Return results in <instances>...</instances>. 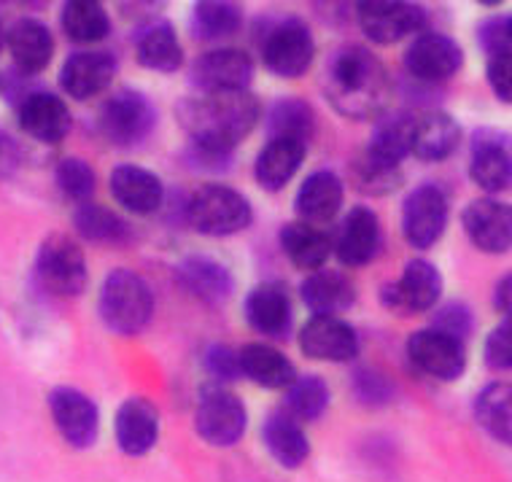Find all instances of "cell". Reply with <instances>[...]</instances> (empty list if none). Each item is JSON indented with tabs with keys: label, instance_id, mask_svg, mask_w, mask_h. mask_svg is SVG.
<instances>
[{
	"label": "cell",
	"instance_id": "obj_8",
	"mask_svg": "<svg viewBox=\"0 0 512 482\" xmlns=\"http://www.w3.org/2000/svg\"><path fill=\"white\" fill-rule=\"evenodd\" d=\"M195 429L203 442L216 447H232L246 434V407L230 388L205 386L195 410Z\"/></svg>",
	"mask_w": 512,
	"mask_h": 482
},
{
	"label": "cell",
	"instance_id": "obj_16",
	"mask_svg": "<svg viewBox=\"0 0 512 482\" xmlns=\"http://www.w3.org/2000/svg\"><path fill=\"white\" fill-rule=\"evenodd\" d=\"M464 62L461 46L445 33H418L405 52V68L413 79L437 84L456 76Z\"/></svg>",
	"mask_w": 512,
	"mask_h": 482
},
{
	"label": "cell",
	"instance_id": "obj_26",
	"mask_svg": "<svg viewBox=\"0 0 512 482\" xmlns=\"http://www.w3.org/2000/svg\"><path fill=\"white\" fill-rule=\"evenodd\" d=\"M343 181L332 173V170H316L302 181L297 200H294V211L305 224H327L340 213L343 208Z\"/></svg>",
	"mask_w": 512,
	"mask_h": 482
},
{
	"label": "cell",
	"instance_id": "obj_39",
	"mask_svg": "<svg viewBox=\"0 0 512 482\" xmlns=\"http://www.w3.org/2000/svg\"><path fill=\"white\" fill-rule=\"evenodd\" d=\"M267 130L270 138H292L308 146L316 132V114L300 97H281L267 111Z\"/></svg>",
	"mask_w": 512,
	"mask_h": 482
},
{
	"label": "cell",
	"instance_id": "obj_14",
	"mask_svg": "<svg viewBox=\"0 0 512 482\" xmlns=\"http://www.w3.org/2000/svg\"><path fill=\"white\" fill-rule=\"evenodd\" d=\"M49 412L62 439L76 450H87L95 445L100 429V412L87 394L76 388L60 386L49 394Z\"/></svg>",
	"mask_w": 512,
	"mask_h": 482
},
{
	"label": "cell",
	"instance_id": "obj_40",
	"mask_svg": "<svg viewBox=\"0 0 512 482\" xmlns=\"http://www.w3.org/2000/svg\"><path fill=\"white\" fill-rule=\"evenodd\" d=\"M243 25V11L235 3L205 0L192 11V33L197 41H221L235 36Z\"/></svg>",
	"mask_w": 512,
	"mask_h": 482
},
{
	"label": "cell",
	"instance_id": "obj_53",
	"mask_svg": "<svg viewBox=\"0 0 512 482\" xmlns=\"http://www.w3.org/2000/svg\"><path fill=\"white\" fill-rule=\"evenodd\" d=\"M507 27H510V41H512V17L507 19Z\"/></svg>",
	"mask_w": 512,
	"mask_h": 482
},
{
	"label": "cell",
	"instance_id": "obj_19",
	"mask_svg": "<svg viewBox=\"0 0 512 482\" xmlns=\"http://www.w3.org/2000/svg\"><path fill=\"white\" fill-rule=\"evenodd\" d=\"M380 221L370 208H354L345 213V219L337 227V235L332 240V254L340 259L345 267H364L380 254Z\"/></svg>",
	"mask_w": 512,
	"mask_h": 482
},
{
	"label": "cell",
	"instance_id": "obj_45",
	"mask_svg": "<svg viewBox=\"0 0 512 482\" xmlns=\"http://www.w3.org/2000/svg\"><path fill=\"white\" fill-rule=\"evenodd\" d=\"M432 329L448 334L453 340L464 342L469 337V332H472V313L464 305H459V302H451V305L437 310Z\"/></svg>",
	"mask_w": 512,
	"mask_h": 482
},
{
	"label": "cell",
	"instance_id": "obj_23",
	"mask_svg": "<svg viewBox=\"0 0 512 482\" xmlns=\"http://www.w3.org/2000/svg\"><path fill=\"white\" fill-rule=\"evenodd\" d=\"M248 326L267 340H283L292 329V299L281 283H262L246 297Z\"/></svg>",
	"mask_w": 512,
	"mask_h": 482
},
{
	"label": "cell",
	"instance_id": "obj_43",
	"mask_svg": "<svg viewBox=\"0 0 512 482\" xmlns=\"http://www.w3.org/2000/svg\"><path fill=\"white\" fill-rule=\"evenodd\" d=\"M351 173H354V184L359 186L364 194H375V197L394 192V189L402 184L399 167L383 165L378 159H372L370 154H364V157L351 167Z\"/></svg>",
	"mask_w": 512,
	"mask_h": 482
},
{
	"label": "cell",
	"instance_id": "obj_51",
	"mask_svg": "<svg viewBox=\"0 0 512 482\" xmlns=\"http://www.w3.org/2000/svg\"><path fill=\"white\" fill-rule=\"evenodd\" d=\"M494 302L499 307V313L504 316V321H512V272L510 275H504L499 286H496Z\"/></svg>",
	"mask_w": 512,
	"mask_h": 482
},
{
	"label": "cell",
	"instance_id": "obj_18",
	"mask_svg": "<svg viewBox=\"0 0 512 482\" xmlns=\"http://www.w3.org/2000/svg\"><path fill=\"white\" fill-rule=\"evenodd\" d=\"M300 348L316 361H354L359 356V334L337 316H313L300 329Z\"/></svg>",
	"mask_w": 512,
	"mask_h": 482
},
{
	"label": "cell",
	"instance_id": "obj_44",
	"mask_svg": "<svg viewBox=\"0 0 512 482\" xmlns=\"http://www.w3.org/2000/svg\"><path fill=\"white\" fill-rule=\"evenodd\" d=\"M483 359L496 372H512V321H502L488 334Z\"/></svg>",
	"mask_w": 512,
	"mask_h": 482
},
{
	"label": "cell",
	"instance_id": "obj_36",
	"mask_svg": "<svg viewBox=\"0 0 512 482\" xmlns=\"http://www.w3.org/2000/svg\"><path fill=\"white\" fill-rule=\"evenodd\" d=\"M73 227L79 237L98 246H122L130 240V224L106 205H92V202L79 205L73 216Z\"/></svg>",
	"mask_w": 512,
	"mask_h": 482
},
{
	"label": "cell",
	"instance_id": "obj_48",
	"mask_svg": "<svg viewBox=\"0 0 512 482\" xmlns=\"http://www.w3.org/2000/svg\"><path fill=\"white\" fill-rule=\"evenodd\" d=\"M488 84L502 103L512 106V52L494 54L488 60Z\"/></svg>",
	"mask_w": 512,
	"mask_h": 482
},
{
	"label": "cell",
	"instance_id": "obj_2",
	"mask_svg": "<svg viewBox=\"0 0 512 482\" xmlns=\"http://www.w3.org/2000/svg\"><path fill=\"white\" fill-rule=\"evenodd\" d=\"M329 103L348 119H370L389 100V76L370 49L343 46L332 54L324 76Z\"/></svg>",
	"mask_w": 512,
	"mask_h": 482
},
{
	"label": "cell",
	"instance_id": "obj_20",
	"mask_svg": "<svg viewBox=\"0 0 512 482\" xmlns=\"http://www.w3.org/2000/svg\"><path fill=\"white\" fill-rule=\"evenodd\" d=\"M19 127L41 143H60L71 132V111L52 92H27L19 100Z\"/></svg>",
	"mask_w": 512,
	"mask_h": 482
},
{
	"label": "cell",
	"instance_id": "obj_33",
	"mask_svg": "<svg viewBox=\"0 0 512 482\" xmlns=\"http://www.w3.org/2000/svg\"><path fill=\"white\" fill-rule=\"evenodd\" d=\"M138 65L157 73H176L184 68V46L178 41L176 27L170 22H154L143 27L141 38L135 44Z\"/></svg>",
	"mask_w": 512,
	"mask_h": 482
},
{
	"label": "cell",
	"instance_id": "obj_9",
	"mask_svg": "<svg viewBox=\"0 0 512 482\" xmlns=\"http://www.w3.org/2000/svg\"><path fill=\"white\" fill-rule=\"evenodd\" d=\"M469 178L488 194L512 186V138L496 127H480L469 146Z\"/></svg>",
	"mask_w": 512,
	"mask_h": 482
},
{
	"label": "cell",
	"instance_id": "obj_22",
	"mask_svg": "<svg viewBox=\"0 0 512 482\" xmlns=\"http://www.w3.org/2000/svg\"><path fill=\"white\" fill-rule=\"evenodd\" d=\"M116 62L106 52H76L71 54L60 71V87L73 100H92L100 92H106L108 84L114 81Z\"/></svg>",
	"mask_w": 512,
	"mask_h": 482
},
{
	"label": "cell",
	"instance_id": "obj_31",
	"mask_svg": "<svg viewBox=\"0 0 512 482\" xmlns=\"http://www.w3.org/2000/svg\"><path fill=\"white\" fill-rule=\"evenodd\" d=\"M302 302L308 305L313 316H337L354 305L356 289L354 283L345 278L343 272L318 270L310 272L308 281L302 283Z\"/></svg>",
	"mask_w": 512,
	"mask_h": 482
},
{
	"label": "cell",
	"instance_id": "obj_21",
	"mask_svg": "<svg viewBox=\"0 0 512 482\" xmlns=\"http://www.w3.org/2000/svg\"><path fill=\"white\" fill-rule=\"evenodd\" d=\"M116 445L124 456H146L151 447L157 445L159 437V412L157 407L143 399V396H133L116 410L114 421Z\"/></svg>",
	"mask_w": 512,
	"mask_h": 482
},
{
	"label": "cell",
	"instance_id": "obj_49",
	"mask_svg": "<svg viewBox=\"0 0 512 482\" xmlns=\"http://www.w3.org/2000/svg\"><path fill=\"white\" fill-rule=\"evenodd\" d=\"M480 41H483V46H486V52L491 54V57L502 52H512L507 19H494V22L483 25V30H480Z\"/></svg>",
	"mask_w": 512,
	"mask_h": 482
},
{
	"label": "cell",
	"instance_id": "obj_4",
	"mask_svg": "<svg viewBox=\"0 0 512 482\" xmlns=\"http://www.w3.org/2000/svg\"><path fill=\"white\" fill-rule=\"evenodd\" d=\"M251 219V202L232 186L205 184L186 202V221L205 237L238 235Z\"/></svg>",
	"mask_w": 512,
	"mask_h": 482
},
{
	"label": "cell",
	"instance_id": "obj_50",
	"mask_svg": "<svg viewBox=\"0 0 512 482\" xmlns=\"http://www.w3.org/2000/svg\"><path fill=\"white\" fill-rule=\"evenodd\" d=\"M19 167V146L9 132L0 127V178L11 176Z\"/></svg>",
	"mask_w": 512,
	"mask_h": 482
},
{
	"label": "cell",
	"instance_id": "obj_10",
	"mask_svg": "<svg viewBox=\"0 0 512 482\" xmlns=\"http://www.w3.org/2000/svg\"><path fill=\"white\" fill-rule=\"evenodd\" d=\"M356 19L370 41L391 46L407 36L424 33L426 11L415 3H399V0H367L359 3Z\"/></svg>",
	"mask_w": 512,
	"mask_h": 482
},
{
	"label": "cell",
	"instance_id": "obj_1",
	"mask_svg": "<svg viewBox=\"0 0 512 482\" xmlns=\"http://www.w3.org/2000/svg\"><path fill=\"white\" fill-rule=\"evenodd\" d=\"M189 141L235 151L248 132L262 119V103L248 89L243 92H197L176 108Z\"/></svg>",
	"mask_w": 512,
	"mask_h": 482
},
{
	"label": "cell",
	"instance_id": "obj_15",
	"mask_svg": "<svg viewBox=\"0 0 512 482\" xmlns=\"http://www.w3.org/2000/svg\"><path fill=\"white\" fill-rule=\"evenodd\" d=\"M407 356L415 367L421 369L424 375L434 377V380H459L467 369V351L464 342L453 340L448 334L437 332V329H421L407 340Z\"/></svg>",
	"mask_w": 512,
	"mask_h": 482
},
{
	"label": "cell",
	"instance_id": "obj_52",
	"mask_svg": "<svg viewBox=\"0 0 512 482\" xmlns=\"http://www.w3.org/2000/svg\"><path fill=\"white\" fill-rule=\"evenodd\" d=\"M3 44H6V36H3V27H0V52H3ZM6 87V81H3V73H0V92Z\"/></svg>",
	"mask_w": 512,
	"mask_h": 482
},
{
	"label": "cell",
	"instance_id": "obj_11",
	"mask_svg": "<svg viewBox=\"0 0 512 482\" xmlns=\"http://www.w3.org/2000/svg\"><path fill=\"white\" fill-rule=\"evenodd\" d=\"M442 297L440 270L426 259H413L399 275V281L389 283L380 291V302L399 316H418L432 310Z\"/></svg>",
	"mask_w": 512,
	"mask_h": 482
},
{
	"label": "cell",
	"instance_id": "obj_17",
	"mask_svg": "<svg viewBox=\"0 0 512 482\" xmlns=\"http://www.w3.org/2000/svg\"><path fill=\"white\" fill-rule=\"evenodd\" d=\"M464 232L472 246L483 254H504L512 248V205L510 202L480 197L469 202L461 216Z\"/></svg>",
	"mask_w": 512,
	"mask_h": 482
},
{
	"label": "cell",
	"instance_id": "obj_25",
	"mask_svg": "<svg viewBox=\"0 0 512 482\" xmlns=\"http://www.w3.org/2000/svg\"><path fill=\"white\" fill-rule=\"evenodd\" d=\"M461 127L451 114L440 108L424 111L413 116V141H410V154H415L424 162H442L453 151L459 149Z\"/></svg>",
	"mask_w": 512,
	"mask_h": 482
},
{
	"label": "cell",
	"instance_id": "obj_28",
	"mask_svg": "<svg viewBox=\"0 0 512 482\" xmlns=\"http://www.w3.org/2000/svg\"><path fill=\"white\" fill-rule=\"evenodd\" d=\"M178 278L184 283V289H189L200 302L213 307L224 305L235 289L232 272L221 262L203 254L186 256L184 262L178 264Z\"/></svg>",
	"mask_w": 512,
	"mask_h": 482
},
{
	"label": "cell",
	"instance_id": "obj_7",
	"mask_svg": "<svg viewBox=\"0 0 512 482\" xmlns=\"http://www.w3.org/2000/svg\"><path fill=\"white\" fill-rule=\"evenodd\" d=\"M262 60L283 79H300L316 60V41L305 22L294 17L278 19L262 38Z\"/></svg>",
	"mask_w": 512,
	"mask_h": 482
},
{
	"label": "cell",
	"instance_id": "obj_34",
	"mask_svg": "<svg viewBox=\"0 0 512 482\" xmlns=\"http://www.w3.org/2000/svg\"><path fill=\"white\" fill-rule=\"evenodd\" d=\"M281 248L297 270L318 272L332 256V240L313 224L292 221L281 229Z\"/></svg>",
	"mask_w": 512,
	"mask_h": 482
},
{
	"label": "cell",
	"instance_id": "obj_6",
	"mask_svg": "<svg viewBox=\"0 0 512 482\" xmlns=\"http://www.w3.org/2000/svg\"><path fill=\"white\" fill-rule=\"evenodd\" d=\"M98 124L108 143L119 149H135L151 138L157 127V114L149 97L135 89H122L103 103Z\"/></svg>",
	"mask_w": 512,
	"mask_h": 482
},
{
	"label": "cell",
	"instance_id": "obj_38",
	"mask_svg": "<svg viewBox=\"0 0 512 482\" xmlns=\"http://www.w3.org/2000/svg\"><path fill=\"white\" fill-rule=\"evenodd\" d=\"M477 423L494 439L512 445V383H491L475 399Z\"/></svg>",
	"mask_w": 512,
	"mask_h": 482
},
{
	"label": "cell",
	"instance_id": "obj_13",
	"mask_svg": "<svg viewBox=\"0 0 512 482\" xmlns=\"http://www.w3.org/2000/svg\"><path fill=\"white\" fill-rule=\"evenodd\" d=\"M254 79V62L240 49H211L189 65L197 92H243Z\"/></svg>",
	"mask_w": 512,
	"mask_h": 482
},
{
	"label": "cell",
	"instance_id": "obj_42",
	"mask_svg": "<svg viewBox=\"0 0 512 482\" xmlns=\"http://www.w3.org/2000/svg\"><path fill=\"white\" fill-rule=\"evenodd\" d=\"M54 181L60 186V192L68 197V200H76L79 205L95 194V186H98V178H95V170L89 165L87 159L79 157H65L57 165V173H54Z\"/></svg>",
	"mask_w": 512,
	"mask_h": 482
},
{
	"label": "cell",
	"instance_id": "obj_24",
	"mask_svg": "<svg viewBox=\"0 0 512 482\" xmlns=\"http://www.w3.org/2000/svg\"><path fill=\"white\" fill-rule=\"evenodd\" d=\"M111 194L124 211L151 216L165 200V186L141 165H116L111 173Z\"/></svg>",
	"mask_w": 512,
	"mask_h": 482
},
{
	"label": "cell",
	"instance_id": "obj_41",
	"mask_svg": "<svg viewBox=\"0 0 512 482\" xmlns=\"http://www.w3.org/2000/svg\"><path fill=\"white\" fill-rule=\"evenodd\" d=\"M329 407L327 383L316 375L297 377L292 386L286 388L283 410L292 415L294 421H318Z\"/></svg>",
	"mask_w": 512,
	"mask_h": 482
},
{
	"label": "cell",
	"instance_id": "obj_32",
	"mask_svg": "<svg viewBox=\"0 0 512 482\" xmlns=\"http://www.w3.org/2000/svg\"><path fill=\"white\" fill-rule=\"evenodd\" d=\"M262 439H265L267 453L286 469H297L308 461V437H305L300 421H294L286 410H275L273 415H267L265 426H262Z\"/></svg>",
	"mask_w": 512,
	"mask_h": 482
},
{
	"label": "cell",
	"instance_id": "obj_12",
	"mask_svg": "<svg viewBox=\"0 0 512 482\" xmlns=\"http://www.w3.org/2000/svg\"><path fill=\"white\" fill-rule=\"evenodd\" d=\"M448 227V197L440 186L421 184L405 197L402 205V232L418 251L432 248Z\"/></svg>",
	"mask_w": 512,
	"mask_h": 482
},
{
	"label": "cell",
	"instance_id": "obj_3",
	"mask_svg": "<svg viewBox=\"0 0 512 482\" xmlns=\"http://www.w3.org/2000/svg\"><path fill=\"white\" fill-rule=\"evenodd\" d=\"M98 310L111 332L133 337L141 334L154 316V294L138 272L114 270L103 281Z\"/></svg>",
	"mask_w": 512,
	"mask_h": 482
},
{
	"label": "cell",
	"instance_id": "obj_37",
	"mask_svg": "<svg viewBox=\"0 0 512 482\" xmlns=\"http://www.w3.org/2000/svg\"><path fill=\"white\" fill-rule=\"evenodd\" d=\"M62 30L76 44H98L111 33V17L98 0H71L62 6Z\"/></svg>",
	"mask_w": 512,
	"mask_h": 482
},
{
	"label": "cell",
	"instance_id": "obj_5",
	"mask_svg": "<svg viewBox=\"0 0 512 482\" xmlns=\"http://www.w3.org/2000/svg\"><path fill=\"white\" fill-rule=\"evenodd\" d=\"M36 278L54 297H79L87 289L89 267L79 243L68 235H49L38 248Z\"/></svg>",
	"mask_w": 512,
	"mask_h": 482
},
{
	"label": "cell",
	"instance_id": "obj_29",
	"mask_svg": "<svg viewBox=\"0 0 512 482\" xmlns=\"http://www.w3.org/2000/svg\"><path fill=\"white\" fill-rule=\"evenodd\" d=\"M238 359L240 375H246L248 380H254L256 386L267 391H286L297 380L289 356L267 342H251L238 353Z\"/></svg>",
	"mask_w": 512,
	"mask_h": 482
},
{
	"label": "cell",
	"instance_id": "obj_30",
	"mask_svg": "<svg viewBox=\"0 0 512 482\" xmlns=\"http://www.w3.org/2000/svg\"><path fill=\"white\" fill-rule=\"evenodd\" d=\"M305 151L308 146L292 138H270L267 146L259 151L254 165L256 184L265 192H281L283 186L289 184L297 170L305 162Z\"/></svg>",
	"mask_w": 512,
	"mask_h": 482
},
{
	"label": "cell",
	"instance_id": "obj_27",
	"mask_svg": "<svg viewBox=\"0 0 512 482\" xmlns=\"http://www.w3.org/2000/svg\"><path fill=\"white\" fill-rule=\"evenodd\" d=\"M6 46L19 73L36 76L52 62L54 38L52 30L38 19H19L6 33Z\"/></svg>",
	"mask_w": 512,
	"mask_h": 482
},
{
	"label": "cell",
	"instance_id": "obj_46",
	"mask_svg": "<svg viewBox=\"0 0 512 482\" xmlns=\"http://www.w3.org/2000/svg\"><path fill=\"white\" fill-rule=\"evenodd\" d=\"M205 369L211 372L219 383H230L240 377V359L238 353L227 345H211L205 353Z\"/></svg>",
	"mask_w": 512,
	"mask_h": 482
},
{
	"label": "cell",
	"instance_id": "obj_35",
	"mask_svg": "<svg viewBox=\"0 0 512 482\" xmlns=\"http://www.w3.org/2000/svg\"><path fill=\"white\" fill-rule=\"evenodd\" d=\"M410 141H413V116L410 114H386L380 116L375 130H372L370 146L364 154L378 159L383 165L399 167L402 159L410 154Z\"/></svg>",
	"mask_w": 512,
	"mask_h": 482
},
{
	"label": "cell",
	"instance_id": "obj_47",
	"mask_svg": "<svg viewBox=\"0 0 512 482\" xmlns=\"http://www.w3.org/2000/svg\"><path fill=\"white\" fill-rule=\"evenodd\" d=\"M354 391L364 404H386L391 399V383L372 369L356 372Z\"/></svg>",
	"mask_w": 512,
	"mask_h": 482
}]
</instances>
